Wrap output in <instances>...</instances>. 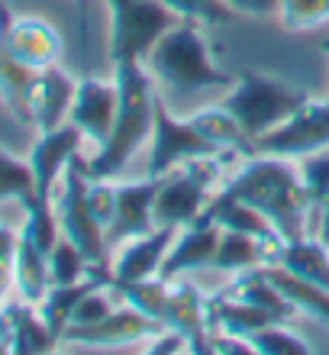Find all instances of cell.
Segmentation results:
<instances>
[{"instance_id":"obj_30","label":"cell","mask_w":329,"mask_h":355,"mask_svg":"<svg viewBox=\"0 0 329 355\" xmlns=\"http://www.w3.org/2000/svg\"><path fill=\"white\" fill-rule=\"evenodd\" d=\"M297 162V175L303 181V191H307V200H310V236L317 230V216H320L323 204L329 197V149L310 152V155H301Z\"/></svg>"},{"instance_id":"obj_36","label":"cell","mask_w":329,"mask_h":355,"mask_svg":"<svg viewBox=\"0 0 329 355\" xmlns=\"http://www.w3.org/2000/svg\"><path fill=\"white\" fill-rule=\"evenodd\" d=\"M113 310H116L113 307V288H94L78 300V307H75V313H71V323H68V327H91V323H100L104 317H110Z\"/></svg>"},{"instance_id":"obj_23","label":"cell","mask_w":329,"mask_h":355,"mask_svg":"<svg viewBox=\"0 0 329 355\" xmlns=\"http://www.w3.org/2000/svg\"><path fill=\"white\" fill-rule=\"evenodd\" d=\"M10 317V352L29 355V352H48L58 339L52 336V329L46 327V320L39 317L36 304L26 300H13L3 304Z\"/></svg>"},{"instance_id":"obj_20","label":"cell","mask_w":329,"mask_h":355,"mask_svg":"<svg viewBox=\"0 0 329 355\" xmlns=\"http://www.w3.org/2000/svg\"><path fill=\"white\" fill-rule=\"evenodd\" d=\"M278 268L291 271L297 278L320 284L329 291V245L317 236H303V239H291V243H278L272 252V262Z\"/></svg>"},{"instance_id":"obj_24","label":"cell","mask_w":329,"mask_h":355,"mask_svg":"<svg viewBox=\"0 0 329 355\" xmlns=\"http://www.w3.org/2000/svg\"><path fill=\"white\" fill-rule=\"evenodd\" d=\"M226 294H233V297L245 300V304H252V307L265 310V313H272L274 320H287L294 313L291 300L284 297L281 291L272 284V278L262 271V265L258 268H245L239 271L233 281H229V288H226Z\"/></svg>"},{"instance_id":"obj_42","label":"cell","mask_w":329,"mask_h":355,"mask_svg":"<svg viewBox=\"0 0 329 355\" xmlns=\"http://www.w3.org/2000/svg\"><path fill=\"white\" fill-rule=\"evenodd\" d=\"M323 52H326V55H329V39H326V42H323Z\"/></svg>"},{"instance_id":"obj_31","label":"cell","mask_w":329,"mask_h":355,"mask_svg":"<svg viewBox=\"0 0 329 355\" xmlns=\"http://www.w3.org/2000/svg\"><path fill=\"white\" fill-rule=\"evenodd\" d=\"M91 265L94 262L71 239L62 236L48 252V278H52V284H78V281H85L91 275Z\"/></svg>"},{"instance_id":"obj_27","label":"cell","mask_w":329,"mask_h":355,"mask_svg":"<svg viewBox=\"0 0 329 355\" xmlns=\"http://www.w3.org/2000/svg\"><path fill=\"white\" fill-rule=\"evenodd\" d=\"M274 245L278 243H262V239H255V236L235 233V230H223L220 245H217V255H213V268L239 275V271H245V268L268 265L272 262Z\"/></svg>"},{"instance_id":"obj_17","label":"cell","mask_w":329,"mask_h":355,"mask_svg":"<svg viewBox=\"0 0 329 355\" xmlns=\"http://www.w3.org/2000/svg\"><path fill=\"white\" fill-rule=\"evenodd\" d=\"M175 236H178L175 226H155L145 236H136L130 243H123L110 265L113 281H142L159 275L161 262H165V255H168L171 243H175Z\"/></svg>"},{"instance_id":"obj_16","label":"cell","mask_w":329,"mask_h":355,"mask_svg":"<svg viewBox=\"0 0 329 355\" xmlns=\"http://www.w3.org/2000/svg\"><path fill=\"white\" fill-rule=\"evenodd\" d=\"M78 81L58 65H48L36 71L33 78V91H29V113H33V126L39 132L55 130L68 123V110L75 101Z\"/></svg>"},{"instance_id":"obj_5","label":"cell","mask_w":329,"mask_h":355,"mask_svg":"<svg viewBox=\"0 0 329 355\" xmlns=\"http://www.w3.org/2000/svg\"><path fill=\"white\" fill-rule=\"evenodd\" d=\"M110 7V62H145L152 46L181 17L171 13L161 0H107Z\"/></svg>"},{"instance_id":"obj_40","label":"cell","mask_w":329,"mask_h":355,"mask_svg":"<svg viewBox=\"0 0 329 355\" xmlns=\"http://www.w3.org/2000/svg\"><path fill=\"white\" fill-rule=\"evenodd\" d=\"M313 236L329 245V197H326V204H323L320 216H317V230H313Z\"/></svg>"},{"instance_id":"obj_13","label":"cell","mask_w":329,"mask_h":355,"mask_svg":"<svg viewBox=\"0 0 329 355\" xmlns=\"http://www.w3.org/2000/svg\"><path fill=\"white\" fill-rule=\"evenodd\" d=\"M155 194H159V178L116 184V214H113V223L107 226V245L110 249H120L123 243L155 230V220H152Z\"/></svg>"},{"instance_id":"obj_2","label":"cell","mask_w":329,"mask_h":355,"mask_svg":"<svg viewBox=\"0 0 329 355\" xmlns=\"http://www.w3.org/2000/svg\"><path fill=\"white\" fill-rule=\"evenodd\" d=\"M113 81L120 87V107L107 142L94 159H81L87 178H116L132 155L152 139L155 130V87L145 62H123L113 65Z\"/></svg>"},{"instance_id":"obj_6","label":"cell","mask_w":329,"mask_h":355,"mask_svg":"<svg viewBox=\"0 0 329 355\" xmlns=\"http://www.w3.org/2000/svg\"><path fill=\"white\" fill-rule=\"evenodd\" d=\"M229 159L210 155V159H194L178 165L175 171L159 178V194H155V210L152 220L155 226H181L194 223L210 204V184L220 175Z\"/></svg>"},{"instance_id":"obj_21","label":"cell","mask_w":329,"mask_h":355,"mask_svg":"<svg viewBox=\"0 0 329 355\" xmlns=\"http://www.w3.org/2000/svg\"><path fill=\"white\" fill-rule=\"evenodd\" d=\"M13 288H17L19 300H26V304H39L46 297V291L52 288L48 255L36 243H29L23 233H19L17 252H13Z\"/></svg>"},{"instance_id":"obj_25","label":"cell","mask_w":329,"mask_h":355,"mask_svg":"<svg viewBox=\"0 0 329 355\" xmlns=\"http://www.w3.org/2000/svg\"><path fill=\"white\" fill-rule=\"evenodd\" d=\"M188 120L194 123L220 152H226V155H233V159L235 155H245V159L252 155V139L245 136L239 120L226 110L223 103H220V107H204V110L190 113Z\"/></svg>"},{"instance_id":"obj_11","label":"cell","mask_w":329,"mask_h":355,"mask_svg":"<svg viewBox=\"0 0 329 355\" xmlns=\"http://www.w3.org/2000/svg\"><path fill=\"white\" fill-rule=\"evenodd\" d=\"M116 107H120V87L116 81H100V78H81L68 110V123H75L85 132L87 142H94L97 149L107 142L116 120Z\"/></svg>"},{"instance_id":"obj_12","label":"cell","mask_w":329,"mask_h":355,"mask_svg":"<svg viewBox=\"0 0 329 355\" xmlns=\"http://www.w3.org/2000/svg\"><path fill=\"white\" fill-rule=\"evenodd\" d=\"M165 323L145 317L136 307L123 304L120 310H113L110 317L91 327H68L62 333V343H78V346H130V343H142L161 333Z\"/></svg>"},{"instance_id":"obj_10","label":"cell","mask_w":329,"mask_h":355,"mask_svg":"<svg viewBox=\"0 0 329 355\" xmlns=\"http://www.w3.org/2000/svg\"><path fill=\"white\" fill-rule=\"evenodd\" d=\"M81 142H85V132L78 130L75 123H62L55 130L39 132L36 146L29 152V168H33V181H36V194L48 197L55 194L58 181L65 175V168L71 165L78 152H81Z\"/></svg>"},{"instance_id":"obj_26","label":"cell","mask_w":329,"mask_h":355,"mask_svg":"<svg viewBox=\"0 0 329 355\" xmlns=\"http://www.w3.org/2000/svg\"><path fill=\"white\" fill-rule=\"evenodd\" d=\"M204 214L213 216V220L220 223V230H235V233L255 236V239H262V243H281V239H278V233H274V226L268 223V220H265L255 207L242 204V200L213 194Z\"/></svg>"},{"instance_id":"obj_39","label":"cell","mask_w":329,"mask_h":355,"mask_svg":"<svg viewBox=\"0 0 329 355\" xmlns=\"http://www.w3.org/2000/svg\"><path fill=\"white\" fill-rule=\"evenodd\" d=\"M223 3L242 17H272V13H278L281 0H223Z\"/></svg>"},{"instance_id":"obj_41","label":"cell","mask_w":329,"mask_h":355,"mask_svg":"<svg viewBox=\"0 0 329 355\" xmlns=\"http://www.w3.org/2000/svg\"><path fill=\"white\" fill-rule=\"evenodd\" d=\"M0 352H10V317H7V307H0Z\"/></svg>"},{"instance_id":"obj_9","label":"cell","mask_w":329,"mask_h":355,"mask_svg":"<svg viewBox=\"0 0 329 355\" xmlns=\"http://www.w3.org/2000/svg\"><path fill=\"white\" fill-rule=\"evenodd\" d=\"M320 149H329V101H317V97H310L272 132L252 139V155L301 159Z\"/></svg>"},{"instance_id":"obj_7","label":"cell","mask_w":329,"mask_h":355,"mask_svg":"<svg viewBox=\"0 0 329 355\" xmlns=\"http://www.w3.org/2000/svg\"><path fill=\"white\" fill-rule=\"evenodd\" d=\"M87 181L91 178L81 168V155H75L71 165L65 168V175H62V181H58L55 194H52V207H55L62 236L71 239L94 265H107L110 245H107L104 226L94 220L91 204H87Z\"/></svg>"},{"instance_id":"obj_33","label":"cell","mask_w":329,"mask_h":355,"mask_svg":"<svg viewBox=\"0 0 329 355\" xmlns=\"http://www.w3.org/2000/svg\"><path fill=\"white\" fill-rule=\"evenodd\" d=\"M29 194H36V181H33L29 162L0 149V200H23Z\"/></svg>"},{"instance_id":"obj_4","label":"cell","mask_w":329,"mask_h":355,"mask_svg":"<svg viewBox=\"0 0 329 355\" xmlns=\"http://www.w3.org/2000/svg\"><path fill=\"white\" fill-rule=\"evenodd\" d=\"M307 101H310V94L301 85H291V81L272 75L242 71L223 107L239 120L249 139H258L265 132H272L278 123L287 120L294 110H301Z\"/></svg>"},{"instance_id":"obj_8","label":"cell","mask_w":329,"mask_h":355,"mask_svg":"<svg viewBox=\"0 0 329 355\" xmlns=\"http://www.w3.org/2000/svg\"><path fill=\"white\" fill-rule=\"evenodd\" d=\"M210 155H220V159L233 162V155L220 152L190 120L171 116V110L161 101V94H155V130H152L149 178H161V175H168V171H175L178 165H184V162L210 159Z\"/></svg>"},{"instance_id":"obj_18","label":"cell","mask_w":329,"mask_h":355,"mask_svg":"<svg viewBox=\"0 0 329 355\" xmlns=\"http://www.w3.org/2000/svg\"><path fill=\"white\" fill-rule=\"evenodd\" d=\"M10 52L33 71H42L48 65H58L62 58V36L58 29L42 17H13L7 26Z\"/></svg>"},{"instance_id":"obj_32","label":"cell","mask_w":329,"mask_h":355,"mask_svg":"<svg viewBox=\"0 0 329 355\" xmlns=\"http://www.w3.org/2000/svg\"><path fill=\"white\" fill-rule=\"evenodd\" d=\"M252 349L258 355H310L313 346L307 339H301L294 329H287L284 323H268V327L255 329L249 336Z\"/></svg>"},{"instance_id":"obj_37","label":"cell","mask_w":329,"mask_h":355,"mask_svg":"<svg viewBox=\"0 0 329 355\" xmlns=\"http://www.w3.org/2000/svg\"><path fill=\"white\" fill-rule=\"evenodd\" d=\"M87 204H91V214L100 226L113 223V214H116V184H113V178H91L87 181Z\"/></svg>"},{"instance_id":"obj_15","label":"cell","mask_w":329,"mask_h":355,"mask_svg":"<svg viewBox=\"0 0 329 355\" xmlns=\"http://www.w3.org/2000/svg\"><path fill=\"white\" fill-rule=\"evenodd\" d=\"M161 323L188 339L190 352H210V297H204L194 284L171 281Z\"/></svg>"},{"instance_id":"obj_38","label":"cell","mask_w":329,"mask_h":355,"mask_svg":"<svg viewBox=\"0 0 329 355\" xmlns=\"http://www.w3.org/2000/svg\"><path fill=\"white\" fill-rule=\"evenodd\" d=\"M145 352L152 355H171V352H190L188 339L181 336V333H175V329H161V333H155V336L149 339V349Z\"/></svg>"},{"instance_id":"obj_35","label":"cell","mask_w":329,"mask_h":355,"mask_svg":"<svg viewBox=\"0 0 329 355\" xmlns=\"http://www.w3.org/2000/svg\"><path fill=\"white\" fill-rule=\"evenodd\" d=\"M171 13H178L181 19H194L204 26H217L233 17V10L226 7L223 0H161Z\"/></svg>"},{"instance_id":"obj_19","label":"cell","mask_w":329,"mask_h":355,"mask_svg":"<svg viewBox=\"0 0 329 355\" xmlns=\"http://www.w3.org/2000/svg\"><path fill=\"white\" fill-rule=\"evenodd\" d=\"M10 10L0 0V103L3 110L19 123V126H33V113H29V91H33V78L36 71L26 68L7 46V26H10Z\"/></svg>"},{"instance_id":"obj_22","label":"cell","mask_w":329,"mask_h":355,"mask_svg":"<svg viewBox=\"0 0 329 355\" xmlns=\"http://www.w3.org/2000/svg\"><path fill=\"white\" fill-rule=\"evenodd\" d=\"M268 323H281V320H274L272 313H265V310L252 307V304H245V300L233 297L226 291H220L217 297H210V329L249 339L255 329L268 327Z\"/></svg>"},{"instance_id":"obj_14","label":"cell","mask_w":329,"mask_h":355,"mask_svg":"<svg viewBox=\"0 0 329 355\" xmlns=\"http://www.w3.org/2000/svg\"><path fill=\"white\" fill-rule=\"evenodd\" d=\"M220 236H223V230H220L217 220L207 214H200L194 223L178 230V236H175V243H171L159 275L165 281H175L178 275H184V271H197V268H204V265H213Z\"/></svg>"},{"instance_id":"obj_29","label":"cell","mask_w":329,"mask_h":355,"mask_svg":"<svg viewBox=\"0 0 329 355\" xmlns=\"http://www.w3.org/2000/svg\"><path fill=\"white\" fill-rule=\"evenodd\" d=\"M110 288H113V294L123 297V304H130V307H136L139 313H145V317L161 323L171 281H165L161 275H152V278H142V281H113Z\"/></svg>"},{"instance_id":"obj_43","label":"cell","mask_w":329,"mask_h":355,"mask_svg":"<svg viewBox=\"0 0 329 355\" xmlns=\"http://www.w3.org/2000/svg\"><path fill=\"white\" fill-rule=\"evenodd\" d=\"M78 3H85V0H78Z\"/></svg>"},{"instance_id":"obj_34","label":"cell","mask_w":329,"mask_h":355,"mask_svg":"<svg viewBox=\"0 0 329 355\" xmlns=\"http://www.w3.org/2000/svg\"><path fill=\"white\" fill-rule=\"evenodd\" d=\"M278 17L294 33H307V29H317L329 19V0H281Z\"/></svg>"},{"instance_id":"obj_1","label":"cell","mask_w":329,"mask_h":355,"mask_svg":"<svg viewBox=\"0 0 329 355\" xmlns=\"http://www.w3.org/2000/svg\"><path fill=\"white\" fill-rule=\"evenodd\" d=\"M220 194L255 207L274 226L281 243L310 236V200L294 159L249 155V162L226 181Z\"/></svg>"},{"instance_id":"obj_3","label":"cell","mask_w":329,"mask_h":355,"mask_svg":"<svg viewBox=\"0 0 329 355\" xmlns=\"http://www.w3.org/2000/svg\"><path fill=\"white\" fill-rule=\"evenodd\" d=\"M145 68L161 87H168L171 94H184V97L210 91V87H229V75L213 58L210 42L204 39L194 19H181L178 26H171L152 46Z\"/></svg>"},{"instance_id":"obj_28","label":"cell","mask_w":329,"mask_h":355,"mask_svg":"<svg viewBox=\"0 0 329 355\" xmlns=\"http://www.w3.org/2000/svg\"><path fill=\"white\" fill-rule=\"evenodd\" d=\"M262 271L272 278V284L281 291L284 297L291 300L294 310H303L307 317L320 320V323H329V291L320 288V284H310V281L297 278L291 271L278 268V265H262Z\"/></svg>"}]
</instances>
